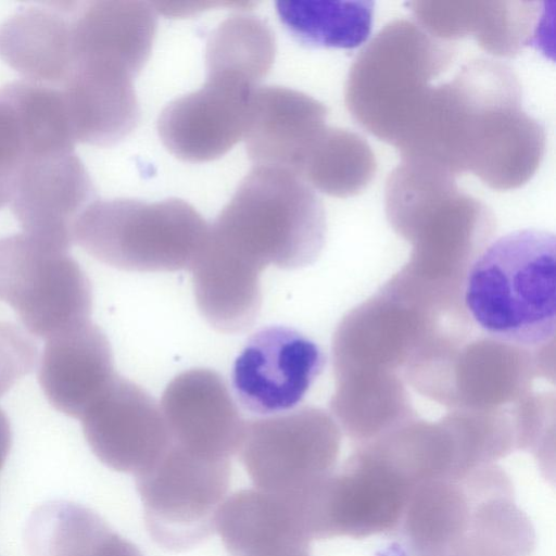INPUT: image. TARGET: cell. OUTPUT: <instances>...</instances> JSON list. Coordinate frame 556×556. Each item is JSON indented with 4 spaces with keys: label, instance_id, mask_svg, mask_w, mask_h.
Returning <instances> with one entry per match:
<instances>
[{
    "label": "cell",
    "instance_id": "19",
    "mask_svg": "<svg viewBox=\"0 0 556 556\" xmlns=\"http://www.w3.org/2000/svg\"><path fill=\"white\" fill-rule=\"evenodd\" d=\"M115 375L106 336L88 321L47 341L38 380L56 410L80 419Z\"/></svg>",
    "mask_w": 556,
    "mask_h": 556
},
{
    "label": "cell",
    "instance_id": "18",
    "mask_svg": "<svg viewBox=\"0 0 556 556\" xmlns=\"http://www.w3.org/2000/svg\"><path fill=\"white\" fill-rule=\"evenodd\" d=\"M326 106L301 91L257 87L243 137L255 166L287 169L296 176L328 127Z\"/></svg>",
    "mask_w": 556,
    "mask_h": 556
},
{
    "label": "cell",
    "instance_id": "20",
    "mask_svg": "<svg viewBox=\"0 0 556 556\" xmlns=\"http://www.w3.org/2000/svg\"><path fill=\"white\" fill-rule=\"evenodd\" d=\"M215 530L229 556H312L296 503L255 488L225 500Z\"/></svg>",
    "mask_w": 556,
    "mask_h": 556
},
{
    "label": "cell",
    "instance_id": "17",
    "mask_svg": "<svg viewBox=\"0 0 556 556\" xmlns=\"http://www.w3.org/2000/svg\"><path fill=\"white\" fill-rule=\"evenodd\" d=\"M70 72L77 63H100L134 77L140 73L156 36L153 4L137 0L70 1Z\"/></svg>",
    "mask_w": 556,
    "mask_h": 556
},
{
    "label": "cell",
    "instance_id": "8",
    "mask_svg": "<svg viewBox=\"0 0 556 556\" xmlns=\"http://www.w3.org/2000/svg\"><path fill=\"white\" fill-rule=\"evenodd\" d=\"M0 301L49 340L90 321L92 288L68 251L20 233L0 239Z\"/></svg>",
    "mask_w": 556,
    "mask_h": 556
},
{
    "label": "cell",
    "instance_id": "3",
    "mask_svg": "<svg viewBox=\"0 0 556 556\" xmlns=\"http://www.w3.org/2000/svg\"><path fill=\"white\" fill-rule=\"evenodd\" d=\"M457 50L404 18L388 23L354 60L346 108L363 129L395 149L413 126L433 85Z\"/></svg>",
    "mask_w": 556,
    "mask_h": 556
},
{
    "label": "cell",
    "instance_id": "7",
    "mask_svg": "<svg viewBox=\"0 0 556 556\" xmlns=\"http://www.w3.org/2000/svg\"><path fill=\"white\" fill-rule=\"evenodd\" d=\"M230 476V460L202 457L172 441L135 476L150 538L172 552L202 544L215 531Z\"/></svg>",
    "mask_w": 556,
    "mask_h": 556
},
{
    "label": "cell",
    "instance_id": "9",
    "mask_svg": "<svg viewBox=\"0 0 556 556\" xmlns=\"http://www.w3.org/2000/svg\"><path fill=\"white\" fill-rule=\"evenodd\" d=\"M238 453L255 489L305 498L331 475L334 443L321 415L304 408L245 422Z\"/></svg>",
    "mask_w": 556,
    "mask_h": 556
},
{
    "label": "cell",
    "instance_id": "25",
    "mask_svg": "<svg viewBox=\"0 0 556 556\" xmlns=\"http://www.w3.org/2000/svg\"><path fill=\"white\" fill-rule=\"evenodd\" d=\"M377 170L375 154L358 134L327 127L304 162L299 177L311 188L337 198L363 192Z\"/></svg>",
    "mask_w": 556,
    "mask_h": 556
},
{
    "label": "cell",
    "instance_id": "26",
    "mask_svg": "<svg viewBox=\"0 0 556 556\" xmlns=\"http://www.w3.org/2000/svg\"><path fill=\"white\" fill-rule=\"evenodd\" d=\"M275 54V36L265 22L254 15L235 14L207 39L206 72L236 73L257 86L270 71Z\"/></svg>",
    "mask_w": 556,
    "mask_h": 556
},
{
    "label": "cell",
    "instance_id": "13",
    "mask_svg": "<svg viewBox=\"0 0 556 556\" xmlns=\"http://www.w3.org/2000/svg\"><path fill=\"white\" fill-rule=\"evenodd\" d=\"M94 200L92 180L72 150L31 159L9 205L24 233L68 251L76 220Z\"/></svg>",
    "mask_w": 556,
    "mask_h": 556
},
{
    "label": "cell",
    "instance_id": "23",
    "mask_svg": "<svg viewBox=\"0 0 556 556\" xmlns=\"http://www.w3.org/2000/svg\"><path fill=\"white\" fill-rule=\"evenodd\" d=\"M25 540L30 556H143L99 514L68 501L39 506L27 521Z\"/></svg>",
    "mask_w": 556,
    "mask_h": 556
},
{
    "label": "cell",
    "instance_id": "2",
    "mask_svg": "<svg viewBox=\"0 0 556 556\" xmlns=\"http://www.w3.org/2000/svg\"><path fill=\"white\" fill-rule=\"evenodd\" d=\"M465 307L489 337L510 345L538 348L556 331V238L521 229L492 241L471 264Z\"/></svg>",
    "mask_w": 556,
    "mask_h": 556
},
{
    "label": "cell",
    "instance_id": "10",
    "mask_svg": "<svg viewBox=\"0 0 556 556\" xmlns=\"http://www.w3.org/2000/svg\"><path fill=\"white\" fill-rule=\"evenodd\" d=\"M206 74L200 89L168 103L157 119L163 144L185 162L216 160L244 137L258 87L236 73Z\"/></svg>",
    "mask_w": 556,
    "mask_h": 556
},
{
    "label": "cell",
    "instance_id": "16",
    "mask_svg": "<svg viewBox=\"0 0 556 556\" xmlns=\"http://www.w3.org/2000/svg\"><path fill=\"white\" fill-rule=\"evenodd\" d=\"M410 10L431 36L444 40L473 37L486 52L513 58L546 40V2L415 1Z\"/></svg>",
    "mask_w": 556,
    "mask_h": 556
},
{
    "label": "cell",
    "instance_id": "11",
    "mask_svg": "<svg viewBox=\"0 0 556 556\" xmlns=\"http://www.w3.org/2000/svg\"><path fill=\"white\" fill-rule=\"evenodd\" d=\"M325 365L315 341L293 328L270 326L251 336L236 358L232 388L245 409L277 414L304 399Z\"/></svg>",
    "mask_w": 556,
    "mask_h": 556
},
{
    "label": "cell",
    "instance_id": "1",
    "mask_svg": "<svg viewBox=\"0 0 556 556\" xmlns=\"http://www.w3.org/2000/svg\"><path fill=\"white\" fill-rule=\"evenodd\" d=\"M515 72L479 58L434 86L413 138L416 159L454 177L472 173L494 190L528 182L545 152L543 125L522 110Z\"/></svg>",
    "mask_w": 556,
    "mask_h": 556
},
{
    "label": "cell",
    "instance_id": "5",
    "mask_svg": "<svg viewBox=\"0 0 556 556\" xmlns=\"http://www.w3.org/2000/svg\"><path fill=\"white\" fill-rule=\"evenodd\" d=\"M210 232L261 269H293L313 263L320 253L326 214L320 199L299 176L254 166Z\"/></svg>",
    "mask_w": 556,
    "mask_h": 556
},
{
    "label": "cell",
    "instance_id": "22",
    "mask_svg": "<svg viewBox=\"0 0 556 556\" xmlns=\"http://www.w3.org/2000/svg\"><path fill=\"white\" fill-rule=\"evenodd\" d=\"M195 302L217 331L237 333L256 320L262 293V269L208 232L192 267Z\"/></svg>",
    "mask_w": 556,
    "mask_h": 556
},
{
    "label": "cell",
    "instance_id": "15",
    "mask_svg": "<svg viewBox=\"0 0 556 556\" xmlns=\"http://www.w3.org/2000/svg\"><path fill=\"white\" fill-rule=\"evenodd\" d=\"M161 409L172 441L202 457L230 460L238 453L245 422L223 377L195 368L166 387Z\"/></svg>",
    "mask_w": 556,
    "mask_h": 556
},
{
    "label": "cell",
    "instance_id": "24",
    "mask_svg": "<svg viewBox=\"0 0 556 556\" xmlns=\"http://www.w3.org/2000/svg\"><path fill=\"white\" fill-rule=\"evenodd\" d=\"M372 1L281 0L277 12L302 42L327 48L354 49L371 33Z\"/></svg>",
    "mask_w": 556,
    "mask_h": 556
},
{
    "label": "cell",
    "instance_id": "21",
    "mask_svg": "<svg viewBox=\"0 0 556 556\" xmlns=\"http://www.w3.org/2000/svg\"><path fill=\"white\" fill-rule=\"evenodd\" d=\"M134 78L110 66L87 64L72 71L62 91L76 142L110 147L140 121Z\"/></svg>",
    "mask_w": 556,
    "mask_h": 556
},
{
    "label": "cell",
    "instance_id": "12",
    "mask_svg": "<svg viewBox=\"0 0 556 556\" xmlns=\"http://www.w3.org/2000/svg\"><path fill=\"white\" fill-rule=\"evenodd\" d=\"M80 420L97 458L106 467L134 477L152 465L172 442L155 400L140 386L117 375Z\"/></svg>",
    "mask_w": 556,
    "mask_h": 556
},
{
    "label": "cell",
    "instance_id": "6",
    "mask_svg": "<svg viewBox=\"0 0 556 556\" xmlns=\"http://www.w3.org/2000/svg\"><path fill=\"white\" fill-rule=\"evenodd\" d=\"M208 226L180 199L94 200L76 220L73 239L88 254L118 269L175 271L192 269Z\"/></svg>",
    "mask_w": 556,
    "mask_h": 556
},
{
    "label": "cell",
    "instance_id": "28",
    "mask_svg": "<svg viewBox=\"0 0 556 556\" xmlns=\"http://www.w3.org/2000/svg\"><path fill=\"white\" fill-rule=\"evenodd\" d=\"M12 444V431L5 413L0 408V471L7 460Z\"/></svg>",
    "mask_w": 556,
    "mask_h": 556
},
{
    "label": "cell",
    "instance_id": "14",
    "mask_svg": "<svg viewBox=\"0 0 556 556\" xmlns=\"http://www.w3.org/2000/svg\"><path fill=\"white\" fill-rule=\"evenodd\" d=\"M60 91L26 79L0 89V210L10 204L27 163L42 154L75 150Z\"/></svg>",
    "mask_w": 556,
    "mask_h": 556
},
{
    "label": "cell",
    "instance_id": "4",
    "mask_svg": "<svg viewBox=\"0 0 556 556\" xmlns=\"http://www.w3.org/2000/svg\"><path fill=\"white\" fill-rule=\"evenodd\" d=\"M402 522L414 556H528L533 543L507 482L429 480Z\"/></svg>",
    "mask_w": 556,
    "mask_h": 556
},
{
    "label": "cell",
    "instance_id": "27",
    "mask_svg": "<svg viewBox=\"0 0 556 556\" xmlns=\"http://www.w3.org/2000/svg\"><path fill=\"white\" fill-rule=\"evenodd\" d=\"M37 345L17 325L0 320V397L33 371Z\"/></svg>",
    "mask_w": 556,
    "mask_h": 556
}]
</instances>
